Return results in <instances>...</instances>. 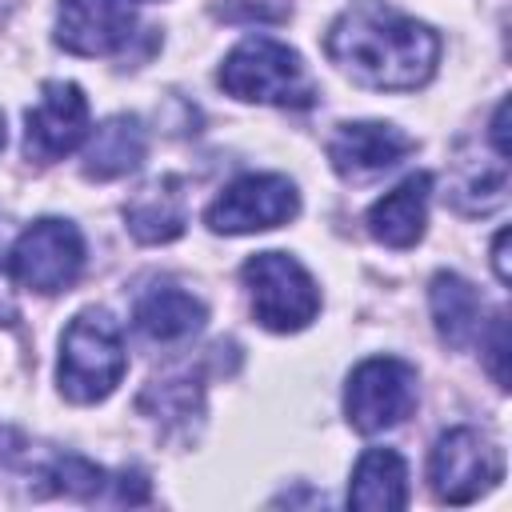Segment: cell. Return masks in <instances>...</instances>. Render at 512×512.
I'll return each instance as SVG.
<instances>
[{
  "instance_id": "obj_1",
  "label": "cell",
  "mask_w": 512,
  "mask_h": 512,
  "mask_svg": "<svg viewBox=\"0 0 512 512\" xmlns=\"http://www.w3.org/2000/svg\"><path fill=\"white\" fill-rule=\"evenodd\" d=\"M324 52L364 88L412 92L436 72L440 36L384 0H352L332 20Z\"/></svg>"
},
{
  "instance_id": "obj_2",
  "label": "cell",
  "mask_w": 512,
  "mask_h": 512,
  "mask_svg": "<svg viewBox=\"0 0 512 512\" xmlns=\"http://www.w3.org/2000/svg\"><path fill=\"white\" fill-rule=\"evenodd\" d=\"M124 372H128V352H124V336L116 320L96 308L72 316L60 336V368H56L64 400L96 404L112 396Z\"/></svg>"
},
{
  "instance_id": "obj_3",
  "label": "cell",
  "mask_w": 512,
  "mask_h": 512,
  "mask_svg": "<svg viewBox=\"0 0 512 512\" xmlns=\"http://www.w3.org/2000/svg\"><path fill=\"white\" fill-rule=\"evenodd\" d=\"M220 88L236 100H252V104H280V108H304L316 100V84L304 68V60L272 40V36H248L240 40L220 72H216Z\"/></svg>"
},
{
  "instance_id": "obj_4",
  "label": "cell",
  "mask_w": 512,
  "mask_h": 512,
  "mask_svg": "<svg viewBox=\"0 0 512 512\" xmlns=\"http://www.w3.org/2000/svg\"><path fill=\"white\" fill-rule=\"evenodd\" d=\"M252 300V316L268 332H300L320 312V288L308 268L288 252H256L240 268Z\"/></svg>"
},
{
  "instance_id": "obj_5",
  "label": "cell",
  "mask_w": 512,
  "mask_h": 512,
  "mask_svg": "<svg viewBox=\"0 0 512 512\" xmlns=\"http://www.w3.org/2000/svg\"><path fill=\"white\" fill-rule=\"evenodd\" d=\"M416 404V368L396 356H372L344 384V416L356 432L376 436L396 428Z\"/></svg>"
},
{
  "instance_id": "obj_6",
  "label": "cell",
  "mask_w": 512,
  "mask_h": 512,
  "mask_svg": "<svg viewBox=\"0 0 512 512\" xmlns=\"http://www.w3.org/2000/svg\"><path fill=\"white\" fill-rule=\"evenodd\" d=\"M504 476V456L500 448L460 424V428H448L436 448H432V460H428V480H432V492L444 500V504H472L480 500L488 488H496Z\"/></svg>"
},
{
  "instance_id": "obj_7",
  "label": "cell",
  "mask_w": 512,
  "mask_h": 512,
  "mask_svg": "<svg viewBox=\"0 0 512 512\" xmlns=\"http://www.w3.org/2000/svg\"><path fill=\"white\" fill-rule=\"evenodd\" d=\"M8 268L32 292H64L84 268V236L76 232V224L44 216L16 236Z\"/></svg>"
},
{
  "instance_id": "obj_8",
  "label": "cell",
  "mask_w": 512,
  "mask_h": 512,
  "mask_svg": "<svg viewBox=\"0 0 512 512\" xmlns=\"http://www.w3.org/2000/svg\"><path fill=\"white\" fill-rule=\"evenodd\" d=\"M300 212L296 184L276 172H252L232 180L204 212L208 228L220 236H244V232H264L276 224H288Z\"/></svg>"
},
{
  "instance_id": "obj_9",
  "label": "cell",
  "mask_w": 512,
  "mask_h": 512,
  "mask_svg": "<svg viewBox=\"0 0 512 512\" xmlns=\"http://www.w3.org/2000/svg\"><path fill=\"white\" fill-rule=\"evenodd\" d=\"M88 136V100L72 80H48L40 100L28 108L24 148L36 160H60Z\"/></svg>"
},
{
  "instance_id": "obj_10",
  "label": "cell",
  "mask_w": 512,
  "mask_h": 512,
  "mask_svg": "<svg viewBox=\"0 0 512 512\" xmlns=\"http://www.w3.org/2000/svg\"><path fill=\"white\" fill-rule=\"evenodd\" d=\"M136 32L132 0H60L56 44L76 56H112Z\"/></svg>"
},
{
  "instance_id": "obj_11",
  "label": "cell",
  "mask_w": 512,
  "mask_h": 512,
  "mask_svg": "<svg viewBox=\"0 0 512 512\" xmlns=\"http://www.w3.org/2000/svg\"><path fill=\"white\" fill-rule=\"evenodd\" d=\"M412 148H416V140L408 132H400L396 124L356 120V124L336 128V136L328 140V160L344 180H368V176H380L384 168L400 164Z\"/></svg>"
},
{
  "instance_id": "obj_12",
  "label": "cell",
  "mask_w": 512,
  "mask_h": 512,
  "mask_svg": "<svg viewBox=\"0 0 512 512\" xmlns=\"http://www.w3.org/2000/svg\"><path fill=\"white\" fill-rule=\"evenodd\" d=\"M428 192H432L428 172L400 180L392 192H384L368 208V232L388 248H412L428 224Z\"/></svg>"
},
{
  "instance_id": "obj_13",
  "label": "cell",
  "mask_w": 512,
  "mask_h": 512,
  "mask_svg": "<svg viewBox=\"0 0 512 512\" xmlns=\"http://www.w3.org/2000/svg\"><path fill=\"white\" fill-rule=\"evenodd\" d=\"M408 504V464L396 448H368L348 480V508L396 512Z\"/></svg>"
},
{
  "instance_id": "obj_14",
  "label": "cell",
  "mask_w": 512,
  "mask_h": 512,
  "mask_svg": "<svg viewBox=\"0 0 512 512\" xmlns=\"http://www.w3.org/2000/svg\"><path fill=\"white\" fill-rule=\"evenodd\" d=\"M144 148H148V140H144L140 120L136 116H112L92 132V140L84 148V176H92V180L128 176L132 168H140Z\"/></svg>"
},
{
  "instance_id": "obj_15",
  "label": "cell",
  "mask_w": 512,
  "mask_h": 512,
  "mask_svg": "<svg viewBox=\"0 0 512 512\" xmlns=\"http://www.w3.org/2000/svg\"><path fill=\"white\" fill-rule=\"evenodd\" d=\"M436 332L448 348H468L480 336V296L476 288L456 272H436L428 288Z\"/></svg>"
},
{
  "instance_id": "obj_16",
  "label": "cell",
  "mask_w": 512,
  "mask_h": 512,
  "mask_svg": "<svg viewBox=\"0 0 512 512\" xmlns=\"http://www.w3.org/2000/svg\"><path fill=\"white\" fill-rule=\"evenodd\" d=\"M204 320H208L204 304L192 292L172 288V284H160L136 300V328L152 340H184L200 332Z\"/></svg>"
},
{
  "instance_id": "obj_17",
  "label": "cell",
  "mask_w": 512,
  "mask_h": 512,
  "mask_svg": "<svg viewBox=\"0 0 512 512\" xmlns=\"http://www.w3.org/2000/svg\"><path fill=\"white\" fill-rule=\"evenodd\" d=\"M124 216H128V228L136 240L164 244V240H176L184 232V196L176 192V180H164V184L144 188L124 208Z\"/></svg>"
},
{
  "instance_id": "obj_18",
  "label": "cell",
  "mask_w": 512,
  "mask_h": 512,
  "mask_svg": "<svg viewBox=\"0 0 512 512\" xmlns=\"http://www.w3.org/2000/svg\"><path fill=\"white\" fill-rule=\"evenodd\" d=\"M52 480H56V488H64V492H76V496H92V492H100V484H104V472H100L96 464L80 460V456H64V460L52 468Z\"/></svg>"
},
{
  "instance_id": "obj_19",
  "label": "cell",
  "mask_w": 512,
  "mask_h": 512,
  "mask_svg": "<svg viewBox=\"0 0 512 512\" xmlns=\"http://www.w3.org/2000/svg\"><path fill=\"white\" fill-rule=\"evenodd\" d=\"M488 352H484V360H488V372H492V380L500 384V388H508V320H504V312L492 320V328H488V344H484Z\"/></svg>"
},
{
  "instance_id": "obj_20",
  "label": "cell",
  "mask_w": 512,
  "mask_h": 512,
  "mask_svg": "<svg viewBox=\"0 0 512 512\" xmlns=\"http://www.w3.org/2000/svg\"><path fill=\"white\" fill-rule=\"evenodd\" d=\"M492 140H496L500 160H508V100L496 104V116H492Z\"/></svg>"
},
{
  "instance_id": "obj_21",
  "label": "cell",
  "mask_w": 512,
  "mask_h": 512,
  "mask_svg": "<svg viewBox=\"0 0 512 512\" xmlns=\"http://www.w3.org/2000/svg\"><path fill=\"white\" fill-rule=\"evenodd\" d=\"M492 264H496L500 284H508L512 280V272H508V228H500L496 240H492Z\"/></svg>"
},
{
  "instance_id": "obj_22",
  "label": "cell",
  "mask_w": 512,
  "mask_h": 512,
  "mask_svg": "<svg viewBox=\"0 0 512 512\" xmlns=\"http://www.w3.org/2000/svg\"><path fill=\"white\" fill-rule=\"evenodd\" d=\"M16 320V300H12V280H8V268L0 260V324H12Z\"/></svg>"
},
{
  "instance_id": "obj_23",
  "label": "cell",
  "mask_w": 512,
  "mask_h": 512,
  "mask_svg": "<svg viewBox=\"0 0 512 512\" xmlns=\"http://www.w3.org/2000/svg\"><path fill=\"white\" fill-rule=\"evenodd\" d=\"M0 148H4V112H0Z\"/></svg>"
}]
</instances>
